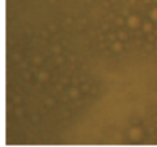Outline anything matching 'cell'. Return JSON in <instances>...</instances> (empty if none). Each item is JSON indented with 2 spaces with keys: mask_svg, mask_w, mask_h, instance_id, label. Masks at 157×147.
<instances>
[{
  "mask_svg": "<svg viewBox=\"0 0 157 147\" xmlns=\"http://www.w3.org/2000/svg\"><path fill=\"white\" fill-rule=\"evenodd\" d=\"M130 137H131V139H133V141H138V139H140V137H141V130L139 128H132L130 130Z\"/></svg>",
  "mask_w": 157,
  "mask_h": 147,
  "instance_id": "obj_1",
  "label": "cell"
},
{
  "mask_svg": "<svg viewBox=\"0 0 157 147\" xmlns=\"http://www.w3.org/2000/svg\"><path fill=\"white\" fill-rule=\"evenodd\" d=\"M127 24H128V26H130V27H136V26L140 24V22H139V18H138V17L133 16V17H130V18H128Z\"/></svg>",
  "mask_w": 157,
  "mask_h": 147,
  "instance_id": "obj_2",
  "label": "cell"
},
{
  "mask_svg": "<svg viewBox=\"0 0 157 147\" xmlns=\"http://www.w3.org/2000/svg\"><path fill=\"white\" fill-rule=\"evenodd\" d=\"M39 80H42V81H45V80H47V77H49V76H47L45 72H42V73H39Z\"/></svg>",
  "mask_w": 157,
  "mask_h": 147,
  "instance_id": "obj_3",
  "label": "cell"
},
{
  "mask_svg": "<svg viewBox=\"0 0 157 147\" xmlns=\"http://www.w3.org/2000/svg\"><path fill=\"white\" fill-rule=\"evenodd\" d=\"M121 48H122V44H121L119 42H116V43L114 44V50H115V51H119Z\"/></svg>",
  "mask_w": 157,
  "mask_h": 147,
  "instance_id": "obj_4",
  "label": "cell"
},
{
  "mask_svg": "<svg viewBox=\"0 0 157 147\" xmlns=\"http://www.w3.org/2000/svg\"><path fill=\"white\" fill-rule=\"evenodd\" d=\"M151 16H152V18H153V20H156V21H157V9H153V11H152Z\"/></svg>",
  "mask_w": 157,
  "mask_h": 147,
  "instance_id": "obj_5",
  "label": "cell"
},
{
  "mask_svg": "<svg viewBox=\"0 0 157 147\" xmlns=\"http://www.w3.org/2000/svg\"><path fill=\"white\" fill-rule=\"evenodd\" d=\"M144 30H145V31H151V30H152V26L149 25V24H145V25H144Z\"/></svg>",
  "mask_w": 157,
  "mask_h": 147,
  "instance_id": "obj_6",
  "label": "cell"
},
{
  "mask_svg": "<svg viewBox=\"0 0 157 147\" xmlns=\"http://www.w3.org/2000/svg\"><path fill=\"white\" fill-rule=\"evenodd\" d=\"M69 94H71V96H72V98H76L77 96V90H71Z\"/></svg>",
  "mask_w": 157,
  "mask_h": 147,
  "instance_id": "obj_7",
  "label": "cell"
},
{
  "mask_svg": "<svg viewBox=\"0 0 157 147\" xmlns=\"http://www.w3.org/2000/svg\"><path fill=\"white\" fill-rule=\"evenodd\" d=\"M119 36H121V38H123V39H124V38H126V34H124V33H119Z\"/></svg>",
  "mask_w": 157,
  "mask_h": 147,
  "instance_id": "obj_8",
  "label": "cell"
}]
</instances>
